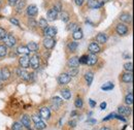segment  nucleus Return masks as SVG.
Masks as SVG:
<instances>
[{
    "mask_svg": "<svg viewBox=\"0 0 134 130\" xmlns=\"http://www.w3.org/2000/svg\"><path fill=\"white\" fill-rule=\"evenodd\" d=\"M3 41L5 42V46H6V47L12 48V47H14V46L16 45L17 39H16V37H15L14 35H12V34H6V36L3 38Z\"/></svg>",
    "mask_w": 134,
    "mask_h": 130,
    "instance_id": "nucleus-1",
    "label": "nucleus"
},
{
    "mask_svg": "<svg viewBox=\"0 0 134 130\" xmlns=\"http://www.w3.org/2000/svg\"><path fill=\"white\" fill-rule=\"evenodd\" d=\"M39 56L38 55H33L30 59H29V65L33 68V69H37L39 67Z\"/></svg>",
    "mask_w": 134,
    "mask_h": 130,
    "instance_id": "nucleus-2",
    "label": "nucleus"
},
{
    "mask_svg": "<svg viewBox=\"0 0 134 130\" xmlns=\"http://www.w3.org/2000/svg\"><path fill=\"white\" fill-rule=\"evenodd\" d=\"M70 81H71V77L67 73H62L58 78V83L60 85H67V84L70 83Z\"/></svg>",
    "mask_w": 134,
    "mask_h": 130,
    "instance_id": "nucleus-3",
    "label": "nucleus"
},
{
    "mask_svg": "<svg viewBox=\"0 0 134 130\" xmlns=\"http://www.w3.org/2000/svg\"><path fill=\"white\" fill-rule=\"evenodd\" d=\"M43 46L48 50H52L55 47V40L53 37H46L43 39Z\"/></svg>",
    "mask_w": 134,
    "mask_h": 130,
    "instance_id": "nucleus-4",
    "label": "nucleus"
},
{
    "mask_svg": "<svg viewBox=\"0 0 134 130\" xmlns=\"http://www.w3.org/2000/svg\"><path fill=\"white\" fill-rule=\"evenodd\" d=\"M9 78H10V71H9V69L6 68V67H3L1 69V71H0V80L7 81Z\"/></svg>",
    "mask_w": 134,
    "mask_h": 130,
    "instance_id": "nucleus-5",
    "label": "nucleus"
},
{
    "mask_svg": "<svg viewBox=\"0 0 134 130\" xmlns=\"http://www.w3.org/2000/svg\"><path fill=\"white\" fill-rule=\"evenodd\" d=\"M116 30L119 35H126L128 33V27L125 24H118Z\"/></svg>",
    "mask_w": 134,
    "mask_h": 130,
    "instance_id": "nucleus-6",
    "label": "nucleus"
},
{
    "mask_svg": "<svg viewBox=\"0 0 134 130\" xmlns=\"http://www.w3.org/2000/svg\"><path fill=\"white\" fill-rule=\"evenodd\" d=\"M29 56L28 55H22L20 57V64L23 68H28L29 67Z\"/></svg>",
    "mask_w": 134,
    "mask_h": 130,
    "instance_id": "nucleus-7",
    "label": "nucleus"
},
{
    "mask_svg": "<svg viewBox=\"0 0 134 130\" xmlns=\"http://www.w3.org/2000/svg\"><path fill=\"white\" fill-rule=\"evenodd\" d=\"M38 13V8L35 4H31L27 7V15L29 17H35Z\"/></svg>",
    "mask_w": 134,
    "mask_h": 130,
    "instance_id": "nucleus-8",
    "label": "nucleus"
},
{
    "mask_svg": "<svg viewBox=\"0 0 134 130\" xmlns=\"http://www.w3.org/2000/svg\"><path fill=\"white\" fill-rule=\"evenodd\" d=\"M102 2L99 1V0H89L88 1V6L90 7V8H93V9H97V8H99L102 6Z\"/></svg>",
    "mask_w": 134,
    "mask_h": 130,
    "instance_id": "nucleus-9",
    "label": "nucleus"
},
{
    "mask_svg": "<svg viewBox=\"0 0 134 130\" xmlns=\"http://www.w3.org/2000/svg\"><path fill=\"white\" fill-rule=\"evenodd\" d=\"M44 36L46 37H54L55 35H56V33H57V30H56V28L55 27H50V26H48L46 29H44Z\"/></svg>",
    "mask_w": 134,
    "mask_h": 130,
    "instance_id": "nucleus-10",
    "label": "nucleus"
},
{
    "mask_svg": "<svg viewBox=\"0 0 134 130\" xmlns=\"http://www.w3.org/2000/svg\"><path fill=\"white\" fill-rule=\"evenodd\" d=\"M17 72L19 77L22 78V80H24V81H29L30 80V74L25 69H18Z\"/></svg>",
    "mask_w": 134,
    "mask_h": 130,
    "instance_id": "nucleus-11",
    "label": "nucleus"
},
{
    "mask_svg": "<svg viewBox=\"0 0 134 130\" xmlns=\"http://www.w3.org/2000/svg\"><path fill=\"white\" fill-rule=\"evenodd\" d=\"M89 51L91 52V54H97L100 52V47L96 42H91L89 46Z\"/></svg>",
    "mask_w": 134,
    "mask_h": 130,
    "instance_id": "nucleus-12",
    "label": "nucleus"
},
{
    "mask_svg": "<svg viewBox=\"0 0 134 130\" xmlns=\"http://www.w3.org/2000/svg\"><path fill=\"white\" fill-rule=\"evenodd\" d=\"M22 125L27 127V128H30L31 126V119L28 115H24L22 116Z\"/></svg>",
    "mask_w": 134,
    "mask_h": 130,
    "instance_id": "nucleus-13",
    "label": "nucleus"
},
{
    "mask_svg": "<svg viewBox=\"0 0 134 130\" xmlns=\"http://www.w3.org/2000/svg\"><path fill=\"white\" fill-rule=\"evenodd\" d=\"M68 65H69L71 68H77V66L80 65L79 58H77V57H71V58L68 60Z\"/></svg>",
    "mask_w": 134,
    "mask_h": 130,
    "instance_id": "nucleus-14",
    "label": "nucleus"
},
{
    "mask_svg": "<svg viewBox=\"0 0 134 130\" xmlns=\"http://www.w3.org/2000/svg\"><path fill=\"white\" fill-rule=\"evenodd\" d=\"M47 17H48L49 20L54 21V20H56L57 17H58V12H57L55 8H51V9H49V12H48V14H47Z\"/></svg>",
    "mask_w": 134,
    "mask_h": 130,
    "instance_id": "nucleus-15",
    "label": "nucleus"
},
{
    "mask_svg": "<svg viewBox=\"0 0 134 130\" xmlns=\"http://www.w3.org/2000/svg\"><path fill=\"white\" fill-rule=\"evenodd\" d=\"M122 81L124 82V83H127V84L132 83V81H133V74H132L131 72L124 73V74L122 75Z\"/></svg>",
    "mask_w": 134,
    "mask_h": 130,
    "instance_id": "nucleus-16",
    "label": "nucleus"
},
{
    "mask_svg": "<svg viewBox=\"0 0 134 130\" xmlns=\"http://www.w3.org/2000/svg\"><path fill=\"white\" fill-rule=\"evenodd\" d=\"M40 118H43V119H49L51 116V112L48 107H41L40 109Z\"/></svg>",
    "mask_w": 134,
    "mask_h": 130,
    "instance_id": "nucleus-17",
    "label": "nucleus"
},
{
    "mask_svg": "<svg viewBox=\"0 0 134 130\" xmlns=\"http://www.w3.org/2000/svg\"><path fill=\"white\" fill-rule=\"evenodd\" d=\"M120 20H121L122 22H124V23H131V22H132V17H131L130 14L125 13V14H122V15L120 16Z\"/></svg>",
    "mask_w": 134,
    "mask_h": 130,
    "instance_id": "nucleus-18",
    "label": "nucleus"
},
{
    "mask_svg": "<svg viewBox=\"0 0 134 130\" xmlns=\"http://www.w3.org/2000/svg\"><path fill=\"white\" fill-rule=\"evenodd\" d=\"M119 113L121 115H124V116H128V115L131 114V109L129 106H120L118 109Z\"/></svg>",
    "mask_w": 134,
    "mask_h": 130,
    "instance_id": "nucleus-19",
    "label": "nucleus"
},
{
    "mask_svg": "<svg viewBox=\"0 0 134 130\" xmlns=\"http://www.w3.org/2000/svg\"><path fill=\"white\" fill-rule=\"evenodd\" d=\"M96 40H97V42L103 45V44H105V42L107 41V36H106L105 33H99V34L96 36Z\"/></svg>",
    "mask_w": 134,
    "mask_h": 130,
    "instance_id": "nucleus-20",
    "label": "nucleus"
},
{
    "mask_svg": "<svg viewBox=\"0 0 134 130\" xmlns=\"http://www.w3.org/2000/svg\"><path fill=\"white\" fill-rule=\"evenodd\" d=\"M97 62V57L95 54H91L90 56H88V60H87V64L92 66V65L96 64Z\"/></svg>",
    "mask_w": 134,
    "mask_h": 130,
    "instance_id": "nucleus-21",
    "label": "nucleus"
},
{
    "mask_svg": "<svg viewBox=\"0 0 134 130\" xmlns=\"http://www.w3.org/2000/svg\"><path fill=\"white\" fill-rule=\"evenodd\" d=\"M17 53L19 55H28L29 53H30V51L28 50L27 47H24V46H20V47H18L17 49Z\"/></svg>",
    "mask_w": 134,
    "mask_h": 130,
    "instance_id": "nucleus-22",
    "label": "nucleus"
},
{
    "mask_svg": "<svg viewBox=\"0 0 134 130\" xmlns=\"http://www.w3.org/2000/svg\"><path fill=\"white\" fill-rule=\"evenodd\" d=\"M15 5H16L17 13H21L23 10V8L25 7V0H18Z\"/></svg>",
    "mask_w": 134,
    "mask_h": 130,
    "instance_id": "nucleus-23",
    "label": "nucleus"
},
{
    "mask_svg": "<svg viewBox=\"0 0 134 130\" xmlns=\"http://www.w3.org/2000/svg\"><path fill=\"white\" fill-rule=\"evenodd\" d=\"M52 100H53V106L55 107L54 110H58V107H60V105H61L62 102H63V100L59 97H54Z\"/></svg>",
    "mask_w": 134,
    "mask_h": 130,
    "instance_id": "nucleus-24",
    "label": "nucleus"
},
{
    "mask_svg": "<svg viewBox=\"0 0 134 130\" xmlns=\"http://www.w3.org/2000/svg\"><path fill=\"white\" fill-rule=\"evenodd\" d=\"M27 48H28V50H29L30 52H37L38 49H39L38 45H37L36 42H34V41H30V42H28Z\"/></svg>",
    "mask_w": 134,
    "mask_h": 130,
    "instance_id": "nucleus-25",
    "label": "nucleus"
},
{
    "mask_svg": "<svg viewBox=\"0 0 134 130\" xmlns=\"http://www.w3.org/2000/svg\"><path fill=\"white\" fill-rule=\"evenodd\" d=\"M72 37H73V39H75V40H80V39H82V38H83V31L79 28L77 30L73 31V33H72Z\"/></svg>",
    "mask_w": 134,
    "mask_h": 130,
    "instance_id": "nucleus-26",
    "label": "nucleus"
},
{
    "mask_svg": "<svg viewBox=\"0 0 134 130\" xmlns=\"http://www.w3.org/2000/svg\"><path fill=\"white\" fill-rule=\"evenodd\" d=\"M85 79H86V82H87L88 86H90V85L92 84V82H93V79H94V74H93V72L88 71V72L85 74Z\"/></svg>",
    "mask_w": 134,
    "mask_h": 130,
    "instance_id": "nucleus-27",
    "label": "nucleus"
},
{
    "mask_svg": "<svg viewBox=\"0 0 134 130\" xmlns=\"http://www.w3.org/2000/svg\"><path fill=\"white\" fill-rule=\"evenodd\" d=\"M114 87H115V85L113 84V83H106V84H104L102 87H101V89L103 90V91H110V90H113L114 89Z\"/></svg>",
    "mask_w": 134,
    "mask_h": 130,
    "instance_id": "nucleus-28",
    "label": "nucleus"
},
{
    "mask_svg": "<svg viewBox=\"0 0 134 130\" xmlns=\"http://www.w3.org/2000/svg\"><path fill=\"white\" fill-rule=\"evenodd\" d=\"M125 103L127 105H132L133 104V94L132 93H129L128 95H126V97H125Z\"/></svg>",
    "mask_w": 134,
    "mask_h": 130,
    "instance_id": "nucleus-29",
    "label": "nucleus"
},
{
    "mask_svg": "<svg viewBox=\"0 0 134 130\" xmlns=\"http://www.w3.org/2000/svg\"><path fill=\"white\" fill-rule=\"evenodd\" d=\"M61 95H62V97L64 98L65 100H68V99H70V97H71V92L68 89H64V90L61 91Z\"/></svg>",
    "mask_w": 134,
    "mask_h": 130,
    "instance_id": "nucleus-30",
    "label": "nucleus"
},
{
    "mask_svg": "<svg viewBox=\"0 0 134 130\" xmlns=\"http://www.w3.org/2000/svg\"><path fill=\"white\" fill-rule=\"evenodd\" d=\"M38 25H39V27H40V28H42L43 30L49 26V25H48V21H47L44 18H40V19H39Z\"/></svg>",
    "mask_w": 134,
    "mask_h": 130,
    "instance_id": "nucleus-31",
    "label": "nucleus"
},
{
    "mask_svg": "<svg viewBox=\"0 0 134 130\" xmlns=\"http://www.w3.org/2000/svg\"><path fill=\"white\" fill-rule=\"evenodd\" d=\"M47 127V125H46V123L41 120V121H38V122H36L35 123V128L36 129H38V130H42V129H44Z\"/></svg>",
    "mask_w": 134,
    "mask_h": 130,
    "instance_id": "nucleus-32",
    "label": "nucleus"
},
{
    "mask_svg": "<svg viewBox=\"0 0 134 130\" xmlns=\"http://www.w3.org/2000/svg\"><path fill=\"white\" fill-rule=\"evenodd\" d=\"M76 49H77V42L71 41V42L68 44V50H69L70 52H75Z\"/></svg>",
    "mask_w": 134,
    "mask_h": 130,
    "instance_id": "nucleus-33",
    "label": "nucleus"
},
{
    "mask_svg": "<svg viewBox=\"0 0 134 130\" xmlns=\"http://www.w3.org/2000/svg\"><path fill=\"white\" fill-rule=\"evenodd\" d=\"M60 18H61V20H62L63 22L67 23V22L69 21V14H68L67 12H62L61 15H60Z\"/></svg>",
    "mask_w": 134,
    "mask_h": 130,
    "instance_id": "nucleus-34",
    "label": "nucleus"
},
{
    "mask_svg": "<svg viewBox=\"0 0 134 130\" xmlns=\"http://www.w3.org/2000/svg\"><path fill=\"white\" fill-rule=\"evenodd\" d=\"M67 29L69 30V31H75V30H77L79 29V26H77V24L76 23H71V24H69L68 25V27H67Z\"/></svg>",
    "mask_w": 134,
    "mask_h": 130,
    "instance_id": "nucleus-35",
    "label": "nucleus"
},
{
    "mask_svg": "<svg viewBox=\"0 0 134 130\" xmlns=\"http://www.w3.org/2000/svg\"><path fill=\"white\" fill-rule=\"evenodd\" d=\"M124 68H125V70H127L128 72H132V70H133V64H132V62L125 63V64H124Z\"/></svg>",
    "mask_w": 134,
    "mask_h": 130,
    "instance_id": "nucleus-36",
    "label": "nucleus"
},
{
    "mask_svg": "<svg viewBox=\"0 0 134 130\" xmlns=\"http://www.w3.org/2000/svg\"><path fill=\"white\" fill-rule=\"evenodd\" d=\"M6 53H7L6 47H5V46H0V58L4 57V56L6 55Z\"/></svg>",
    "mask_w": 134,
    "mask_h": 130,
    "instance_id": "nucleus-37",
    "label": "nucleus"
},
{
    "mask_svg": "<svg viewBox=\"0 0 134 130\" xmlns=\"http://www.w3.org/2000/svg\"><path fill=\"white\" fill-rule=\"evenodd\" d=\"M77 72H79V70H77V68H70L67 74H69L70 77H75V75L77 74Z\"/></svg>",
    "mask_w": 134,
    "mask_h": 130,
    "instance_id": "nucleus-38",
    "label": "nucleus"
},
{
    "mask_svg": "<svg viewBox=\"0 0 134 130\" xmlns=\"http://www.w3.org/2000/svg\"><path fill=\"white\" fill-rule=\"evenodd\" d=\"M83 100H82V98H76V100H75V102H74V105L76 106V107H79V109H81V107H83Z\"/></svg>",
    "mask_w": 134,
    "mask_h": 130,
    "instance_id": "nucleus-39",
    "label": "nucleus"
},
{
    "mask_svg": "<svg viewBox=\"0 0 134 130\" xmlns=\"http://www.w3.org/2000/svg\"><path fill=\"white\" fill-rule=\"evenodd\" d=\"M13 130H23V125L19 122H16L13 125Z\"/></svg>",
    "mask_w": 134,
    "mask_h": 130,
    "instance_id": "nucleus-40",
    "label": "nucleus"
},
{
    "mask_svg": "<svg viewBox=\"0 0 134 130\" xmlns=\"http://www.w3.org/2000/svg\"><path fill=\"white\" fill-rule=\"evenodd\" d=\"M87 60H88V55H84L79 59L80 63H83V64H87Z\"/></svg>",
    "mask_w": 134,
    "mask_h": 130,
    "instance_id": "nucleus-41",
    "label": "nucleus"
},
{
    "mask_svg": "<svg viewBox=\"0 0 134 130\" xmlns=\"http://www.w3.org/2000/svg\"><path fill=\"white\" fill-rule=\"evenodd\" d=\"M9 21H10L12 24H14V25H16V26H20V23H19V21H18L16 18H10Z\"/></svg>",
    "mask_w": 134,
    "mask_h": 130,
    "instance_id": "nucleus-42",
    "label": "nucleus"
},
{
    "mask_svg": "<svg viewBox=\"0 0 134 130\" xmlns=\"http://www.w3.org/2000/svg\"><path fill=\"white\" fill-rule=\"evenodd\" d=\"M6 36V31L3 28H0V39H3Z\"/></svg>",
    "mask_w": 134,
    "mask_h": 130,
    "instance_id": "nucleus-43",
    "label": "nucleus"
},
{
    "mask_svg": "<svg viewBox=\"0 0 134 130\" xmlns=\"http://www.w3.org/2000/svg\"><path fill=\"white\" fill-rule=\"evenodd\" d=\"M53 8H55V9H56V10H57V12L59 13V12H60V10L62 9V6H61V3H60V2H58L57 4H55V6H54Z\"/></svg>",
    "mask_w": 134,
    "mask_h": 130,
    "instance_id": "nucleus-44",
    "label": "nucleus"
},
{
    "mask_svg": "<svg viewBox=\"0 0 134 130\" xmlns=\"http://www.w3.org/2000/svg\"><path fill=\"white\" fill-rule=\"evenodd\" d=\"M29 25H30L31 27H36V26H37V23H36L34 20H32V19H31V20L29 21Z\"/></svg>",
    "mask_w": 134,
    "mask_h": 130,
    "instance_id": "nucleus-45",
    "label": "nucleus"
},
{
    "mask_svg": "<svg viewBox=\"0 0 134 130\" xmlns=\"http://www.w3.org/2000/svg\"><path fill=\"white\" fill-rule=\"evenodd\" d=\"M32 120L34 121V123H36V122H38V121H41V118L38 117V116H33V117H32Z\"/></svg>",
    "mask_w": 134,
    "mask_h": 130,
    "instance_id": "nucleus-46",
    "label": "nucleus"
},
{
    "mask_svg": "<svg viewBox=\"0 0 134 130\" xmlns=\"http://www.w3.org/2000/svg\"><path fill=\"white\" fill-rule=\"evenodd\" d=\"M74 1H75V4L79 6H82L85 2V0H74Z\"/></svg>",
    "mask_w": 134,
    "mask_h": 130,
    "instance_id": "nucleus-47",
    "label": "nucleus"
},
{
    "mask_svg": "<svg viewBox=\"0 0 134 130\" xmlns=\"http://www.w3.org/2000/svg\"><path fill=\"white\" fill-rule=\"evenodd\" d=\"M89 103H90V105H91V107H94L95 105H96V102L93 100V99H90L89 100Z\"/></svg>",
    "mask_w": 134,
    "mask_h": 130,
    "instance_id": "nucleus-48",
    "label": "nucleus"
},
{
    "mask_svg": "<svg viewBox=\"0 0 134 130\" xmlns=\"http://www.w3.org/2000/svg\"><path fill=\"white\" fill-rule=\"evenodd\" d=\"M114 117H115V115H114V114L109 115V116H107L106 118H104V119H103V121H107V120H109L110 118H114Z\"/></svg>",
    "mask_w": 134,
    "mask_h": 130,
    "instance_id": "nucleus-49",
    "label": "nucleus"
},
{
    "mask_svg": "<svg viewBox=\"0 0 134 130\" xmlns=\"http://www.w3.org/2000/svg\"><path fill=\"white\" fill-rule=\"evenodd\" d=\"M100 107H101V110H104V109L106 107V103H105V102H102L100 104Z\"/></svg>",
    "mask_w": 134,
    "mask_h": 130,
    "instance_id": "nucleus-50",
    "label": "nucleus"
},
{
    "mask_svg": "<svg viewBox=\"0 0 134 130\" xmlns=\"http://www.w3.org/2000/svg\"><path fill=\"white\" fill-rule=\"evenodd\" d=\"M75 124H76V122H75V121H70V122H69V125H70V126H72V127H74V126H75Z\"/></svg>",
    "mask_w": 134,
    "mask_h": 130,
    "instance_id": "nucleus-51",
    "label": "nucleus"
},
{
    "mask_svg": "<svg viewBox=\"0 0 134 130\" xmlns=\"http://www.w3.org/2000/svg\"><path fill=\"white\" fill-rule=\"evenodd\" d=\"M18 0H8V2H9V4H12V5H14V4H16V2H17Z\"/></svg>",
    "mask_w": 134,
    "mask_h": 130,
    "instance_id": "nucleus-52",
    "label": "nucleus"
},
{
    "mask_svg": "<svg viewBox=\"0 0 134 130\" xmlns=\"http://www.w3.org/2000/svg\"><path fill=\"white\" fill-rule=\"evenodd\" d=\"M100 130H110L109 128H107V127H102Z\"/></svg>",
    "mask_w": 134,
    "mask_h": 130,
    "instance_id": "nucleus-53",
    "label": "nucleus"
},
{
    "mask_svg": "<svg viewBox=\"0 0 134 130\" xmlns=\"http://www.w3.org/2000/svg\"><path fill=\"white\" fill-rule=\"evenodd\" d=\"M88 122H90V123H95V122H96V121H95V120H89V121H88Z\"/></svg>",
    "mask_w": 134,
    "mask_h": 130,
    "instance_id": "nucleus-54",
    "label": "nucleus"
},
{
    "mask_svg": "<svg viewBox=\"0 0 134 130\" xmlns=\"http://www.w3.org/2000/svg\"><path fill=\"white\" fill-rule=\"evenodd\" d=\"M76 115V113L75 112H72V114H71V116H75Z\"/></svg>",
    "mask_w": 134,
    "mask_h": 130,
    "instance_id": "nucleus-55",
    "label": "nucleus"
},
{
    "mask_svg": "<svg viewBox=\"0 0 134 130\" xmlns=\"http://www.w3.org/2000/svg\"><path fill=\"white\" fill-rule=\"evenodd\" d=\"M1 5H2V3H1V1H0V9H1Z\"/></svg>",
    "mask_w": 134,
    "mask_h": 130,
    "instance_id": "nucleus-56",
    "label": "nucleus"
}]
</instances>
